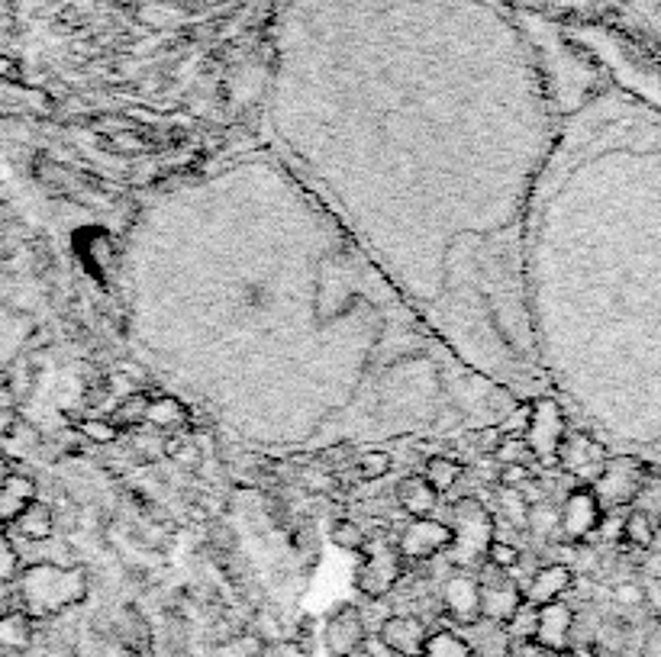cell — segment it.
<instances>
[{
  "mask_svg": "<svg viewBox=\"0 0 661 657\" xmlns=\"http://www.w3.org/2000/svg\"><path fill=\"white\" fill-rule=\"evenodd\" d=\"M452 529V545L445 551V558L455 571H474L487 561V548H491L497 525L491 509L474 496H462L452 503V522H445Z\"/></svg>",
  "mask_w": 661,
  "mask_h": 657,
  "instance_id": "7a4b0ae2",
  "label": "cell"
},
{
  "mask_svg": "<svg viewBox=\"0 0 661 657\" xmlns=\"http://www.w3.org/2000/svg\"><path fill=\"white\" fill-rule=\"evenodd\" d=\"M603 519V509L594 490L578 487L568 493V500L558 513V535L568 538V542H581V538L591 535Z\"/></svg>",
  "mask_w": 661,
  "mask_h": 657,
  "instance_id": "30bf717a",
  "label": "cell"
},
{
  "mask_svg": "<svg viewBox=\"0 0 661 657\" xmlns=\"http://www.w3.org/2000/svg\"><path fill=\"white\" fill-rule=\"evenodd\" d=\"M71 245H75V255L94 281L107 284L113 268L120 261V248L113 242V236L104 226H81L78 232H71Z\"/></svg>",
  "mask_w": 661,
  "mask_h": 657,
  "instance_id": "52a82bcc",
  "label": "cell"
},
{
  "mask_svg": "<svg viewBox=\"0 0 661 657\" xmlns=\"http://www.w3.org/2000/svg\"><path fill=\"white\" fill-rule=\"evenodd\" d=\"M36 496V484L23 474H10L4 484H0V525H13L26 506H30Z\"/></svg>",
  "mask_w": 661,
  "mask_h": 657,
  "instance_id": "e0dca14e",
  "label": "cell"
},
{
  "mask_svg": "<svg viewBox=\"0 0 661 657\" xmlns=\"http://www.w3.org/2000/svg\"><path fill=\"white\" fill-rule=\"evenodd\" d=\"M123 648L129 654H139L146 657L152 654V632H149V622L142 619V612L129 606L123 612Z\"/></svg>",
  "mask_w": 661,
  "mask_h": 657,
  "instance_id": "603a6c76",
  "label": "cell"
},
{
  "mask_svg": "<svg viewBox=\"0 0 661 657\" xmlns=\"http://www.w3.org/2000/svg\"><path fill=\"white\" fill-rule=\"evenodd\" d=\"M523 432H526L523 442L533 451V458H539L542 464H555L558 445H562V438H565V419L552 400H539L529 406Z\"/></svg>",
  "mask_w": 661,
  "mask_h": 657,
  "instance_id": "8992f818",
  "label": "cell"
},
{
  "mask_svg": "<svg viewBox=\"0 0 661 657\" xmlns=\"http://www.w3.org/2000/svg\"><path fill=\"white\" fill-rule=\"evenodd\" d=\"M362 651L368 654V657H394V651L384 645V638L375 632V635H365V641H362Z\"/></svg>",
  "mask_w": 661,
  "mask_h": 657,
  "instance_id": "d6a6232c",
  "label": "cell"
},
{
  "mask_svg": "<svg viewBox=\"0 0 661 657\" xmlns=\"http://www.w3.org/2000/svg\"><path fill=\"white\" fill-rule=\"evenodd\" d=\"M191 413L188 406H181L175 397H152L149 400V416H146V426L165 432V435H175L181 429H188Z\"/></svg>",
  "mask_w": 661,
  "mask_h": 657,
  "instance_id": "ffe728a7",
  "label": "cell"
},
{
  "mask_svg": "<svg viewBox=\"0 0 661 657\" xmlns=\"http://www.w3.org/2000/svg\"><path fill=\"white\" fill-rule=\"evenodd\" d=\"M442 609L445 616H449L458 629H465V625L478 622L481 619V583L471 571H455L442 580Z\"/></svg>",
  "mask_w": 661,
  "mask_h": 657,
  "instance_id": "ba28073f",
  "label": "cell"
},
{
  "mask_svg": "<svg viewBox=\"0 0 661 657\" xmlns=\"http://www.w3.org/2000/svg\"><path fill=\"white\" fill-rule=\"evenodd\" d=\"M329 542H333L336 548L342 551H352V554H365L368 548V535L358 522L352 519H339L333 522V529H329Z\"/></svg>",
  "mask_w": 661,
  "mask_h": 657,
  "instance_id": "d4e9b609",
  "label": "cell"
},
{
  "mask_svg": "<svg viewBox=\"0 0 661 657\" xmlns=\"http://www.w3.org/2000/svg\"><path fill=\"white\" fill-rule=\"evenodd\" d=\"M17 590L23 612H30L33 619H49L88 600L91 580L88 571L78 564L62 567L52 561H39L17 574Z\"/></svg>",
  "mask_w": 661,
  "mask_h": 657,
  "instance_id": "6da1fadb",
  "label": "cell"
},
{
  "mask_svg": "<svg viewBox=\"0 0 661 657\" xmlns=\"http://www.w3.org/2000/svg\"><path fill=\"white\" fill-rule=\"evenodd\" d=\"M571 632H574V612H571V606H565L562 600L539 606V619H536V638H533V645L549 648V651L568 648Z\"/></svg>",
  "mask_w": 661,
  "mask_h": 657,
  "instance_id": "4fadbf2b",
  "label": "cell"
},
{
  "mask_svg": "<svg viewBox=\"0 0 661 657\" xmlns=\"http://www.w3.org/2000/svg\"><path fill=\"white\" fill-rule=\"evenodd\" d=\"M536 619H539V606L523 603V606L510 616V622L504 625V629H507V635H510L513 641H533V638H536Z\"/></svg>",
  "mask_w": 661,
  "mask_h": 657,
  "instance_id": "4316f807",
  "label": "cell"
},
{
  "mask_svg": "<svg viewBox=\"0 0 661 657\" xmlns=\"http://www.w3.org/2000/svg\"><path fill=\"white\" fill-rule=\"evenodd\" d=\"M407 574V561L400 558V551L391 545H375L365 548L362 564L355 571V590L365 596V600H384L400 580Z\"/></svg>",
  "mask_w": 661,
  "mask_h": 657,
  "instance_id": "3957f363",
  "label": "cell"
},
{
  "mask_svg": "<svg viewBox=\"0 0 661 657\" xmlns=\"http://www.w3.org/2000/svg\"><path fill=\"white\" fill-rule=\"evenodd\" d=\"M462 635L471 645L474 657H510V651H513V638L507 635L504 625H497V622L478 619V622L465 625Z\"/></svg>",
  "mask_w": 661,
  "mask_h": 657,
  "instance_id": "2e32d148",
  "label": "cell"
},
{
  "mask_svg": "<svg viewBox=\"0 0 661 657\" xmlns=\"http://www.w3.org/2000/svg\"><path fill=\"white\" fill-rule=\"evenodd\" d=\"M571 583H574V574L568 564H545L529 577V583L523 587V596H526V603L545 606V603L562 600V596L571 590Z\"/></svg>",
  "mask_w": 661,
  "mask_h": 657,
  "instance_id": "5bb4252c",
  "label": "cell"
},
{
  "mask_svg": "<svg viewBox=\"0 0 661 657\" xmlns=\"http://www.w3.org/2000/svg\"><path fill=\"white\" fill-rule=\"evenodd\" d=\"M10 474H13V464H10V458L4 455V451H0V484H4Z\"/></svg>",
  "mask_w": 661,
  "mask_h": 657,
  "instance_id": "836d02e7",
  "label": "cell"
},
{
  "mask_svg": "<svg viewBox=\"0 0 661 657\" xmlns=\"http://www.w3.org/2000/svg\"><path fill=\"white\" fill-rule=\"evenodd\" d=\"M462 474H465L462 461H455V458H449V455H433V458H426V467H423V477L436 487L439 496H442V493H449V490L458 484V480H462Z\"/></svg>",
  "mask_w": 661,
  "mask_h": 657,
  "instance_id": "7402d4cb",
  "label": "cell"
},
{
  "mask_svg": "<svg viewBox=\"0 0 661 657\" xmlns=\"http://www.w3.org/2000/svg\"><path fill=\"white\" fill-rule=\"evenodd\" d=\"M36 638V619L30 612L13 609L7 616H0V651H30Z\"/></svg>",
  "mask_w": 661,
  "mask_h": 657,
  "instance_id": "d6986e66",
  "label": "cell"
},
{
  "mask_svg": "<svg viewBox=\"0 0 661 657\" xmlns=\"http://www.w3.org/2000/svg\"><path fill=\"white\" fill-rule=\"evenodd\" d=\"M626 535L632 538V542H639V545L649 542V522H645V516H632L626 522Z\"/></svg>",
  "mask_w": 661,
  "mask_h": 657,
  "instance_id": "1f68e13d",
  "label": "cell"
},
{
  "mask_svg": "<svg viewBox=\"0 0 661 657\" xmlns=\"http://www.w3.org/2000/svg\"><path fill=\"white\" fill-rule=\"evenodd\" d=\"M394 467V458L387 455V451H362V455L355 458V474L362 484H375V480L387 477Z\"/></svg>",
  "mask_w": 661,
  "mask_h": 657,
  "instance_id": "484cf974",
  "label": "cell"
},
{
  "mask_svg": "<svg viewBox=\"0 0 661 657\" xmlns=\"http://www.w3.org/2000/svg\"><path fill=\"white\" fill-rule=\"evenodd\" d=\"M378 635L384 638V645L394 651V657H423L429 629L423 625V619H416V616H387L381 622Z\"/></svg>",
  "mask_w": 661,
  "mask_h": 657,
  "instance_id": "7c38bea8",
  "label": "cell"
},
{
  "mask_svg": "<svg viewBox=\"0 0 661 657\" xmlns=\"http://www.w3.org/2000/svg\"><path fill=\"white\" fill-rule=\"evenodd\" d=\"M368 629H365V616L362 609L346 603L339 606L333 616L323 625V648L329 657H355L362 654V641H365Z\"/></svg>",
  "mask_w": 661,
  "mask_h": 657,
  "instance_id": "9c48e42d",
  "label": "cell"
},
{
  "mask_svg": "<svg viewBox=\"0 0 661 657\" xmlns=\"http://www.w3.org/2000/svg\"><path fill=\"white\" fill-rule=\"evenodd\" d=\"M481 619L487 622H497V625H507L510 616L516 609L526 603L523 587L510 577V571H500L494 564H481Z\"/></svg>",
  "mask_w": 661,
  "mask_h": 657,
  "instance_id": "5b68a950",
  "label": "cell"
},
{
  "mask_svg": "<svg viewBox=\"0 0 661 657\" xmlns=\"http://www.w3.org/2000/svg\"><path fill=\"white\" fill-rule=\"evenodd\" d=\"M423 657H474V651L462 632L439 629V632H429L423 645Z\"/></svg>",
  "mask_w": 661,
  "mask_h": 657,
  "instance_id": "cb8c5ba5",
  "label": "cell"
},
{
  "mask_svg": "<svg viewBox=\"0 0 661 657\" xmlns=\"http://www.w3.org/2000/svg\"><path fill=\"white\" fill-rule=\"evenodd\" d=\"M449 545H452V529L436 516L410 519L394 538V548L400 551V558L407 564L433 561L439 554L449 551Z\"/></svg>",
  "mask_w": 661,
  "mask_h": 657,
  "instance_id": "277c9868",
  "label": "cell"
},
{
  "mask_svg": "<svg viewBox=\"0 0 661 657\" xmlns=\"http://www.w3.org/2000/svg\"><path fill=\"white\" fill-rule=\"evenodd\" d=\"M10 529L17 532L20 538H26V542H49L52 532H55V513H52V506L42 503V500H33L17 519H13Z\"/></svg>",
  "mask_w": 661,
  "mask_h": 657,
  "instance_id": "ac0fdd59",
  "label": "cell"
},
{
  "mask_svg": "<svg viewBox=\"0 0 661 657\" xmlns=\"http://www.w3.org/2000/svg\"><path fill=\"white\" fill-rule=\"evenodd\" d=\"M394 496H397V506L404 509L410 519L433 516L436 509H439V493H436V487L429 484L423 474H410V477L400 480Z\"/></svg>",
  "mask_w": 661,
  "mask_h": 657,
  "instance_id": "9a60e30c",
  "label": "cell"
},
{
  "mask_svg": "<svg viewBox=\"0 0 661 657\" xmlns=\"http://www.w3.org/2000/svg\"><path fill=\"white\" fill-rule=\"evenodd\" d=\"M555 461L565 467L574 477H600L603 471V448L591 442L587 435L578 432H565L562 445H558Z\"/></svg>",
  "mask_w": 661,
  "mask_h": 657,
  "instance_id": "8fae6325",
  "label": "cell"
},
{
  "mask_svg": "<svg viewBox=\"0 0 661 657\" xmlns=\"http://www.w3.org/2000/svg\"><path fill=\"white\" fill-rule=\"evenodd\" d=\"M149 400H152V397H149V393H142V390L126 393L123 400H117V406H113L107 419H110L120 432H133V429H139V426H146Z\"/></svg>",
  "mask_w": 661,
  "mask_h": 657,
  "instance_id": "44dd1931",
  "label": "cell"
},
{
  "mask_svg": "<svg viewBox=\"0 0 661 657\" xmlns=\"http://www.w3.org/2000/svg\"><path fill=\"white\" fill-rule=\"evenodd\" d=\"M20 574V554L10 538L0 532V580H17Z\"/></svg>",
  "mask_w": 661,
  "mask_h": 657,
  "instance_id": "f546056e",
  "label": "cell"
},
{
  "mask_svg": "<svg viewBox=\"0 0 661 657\" xmlns=\"http://www.w3.org/2000/svg\"><path fill=\"white\" fill-rule=\"evenodd\" d=\"M78 432H84V438H91V442H97V445H110L120 438V429L113 426L110 419H84Z\"/></svg>",
  "mask_w": 661,
  "mask_h": 657,
  "instance_id": "f1b7e54d",
  "label": "cell"
},
{
  "mask_svg": "<svg viewBox=\"0 0 661 657\" xmlns=\"http://www.w3.org/2000/svg\"><path fill=\"white\" fill-rule=\"evenodd\" d=\"M520 561H523V551L510 542H500V538H494L491 548H487V564L500 567V571H516Z\"/></svg>",
  "mask_w": 661,
  "mask_h": 657,
  "instance_id": "83f0119b",
  "label": "cell"
},
{
  "mask_svg": "<svg viewBox=\"0 0 661 657\" xmlns=\"http://www.w3.org/2000/svg\"><path fill=\"white\" fill-rule=\"evenodd\" d=\"M20 609V590H17V580H0V616L7 612Z\"/></svg>",
  "mask_w": 661,
  "mask_h": 657,
  "instance_id": "4dcf8cb0",
  "label": "cell"
}]
</instances>
